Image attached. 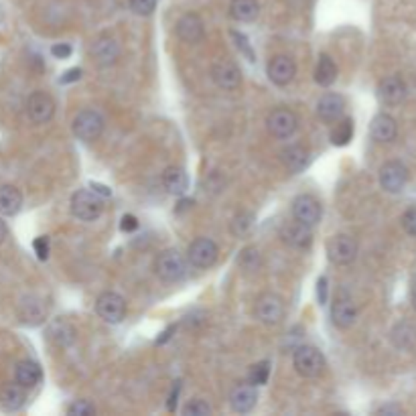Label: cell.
<instances>
[{"mask_svg":"<svg viewBox=\"0 0 416 416\" xmlns=\"http://www.w3.org/2000/svg\"><path fill=\"white\" fill-rule=\"evenodd\" d=\"M293 215H295L298 224L313 228L321 221V206L311 195H298L293 201Z\"/></svg>","mask_w":416,"mask_h":416,"instance_id":"cell-13","label":"cell"},{"mask_svg":"<svg viewBox=\"0 0 416 416\" xmlns=\"http://www.w3.org/2000/svg\"><path fill=\"white\" fill-rule=\"evenodd\" d=\"M156 274L165 282H179L187 274V262L177 250H165L156 260Z\"/></svg>","mask_w":416,"mask_h":416,"instance_id":"cell-5","label":"cell"},{"mask_svg":"<svg viewBox=\"0 0 416 416\" xmlns=\"http://www.w3.org/2000/svg\"><path fill=\"white\" fill-rule=\"evenodd\" d=\"M317 298H319L321 305L327 302V278H325V276H321V278L317 280Z\"/></svg>","mask_w":416,"mask_h":416,"instance_id":"cell-42","label":"cell"},{"mask_svg":"<svg viewBox=\"0 0 416 416\" xmlns=\"http://www.w3.org/2000/svg\"><path fill=\"white\" fill-rule=\"evenodd\" d=\"M260 12L258 0H232L230 2V17L238 23H252Z\"/></svg>","mask_w":416,"mask_h":416,"instance_id":"cell-25","label":"cell"},{"mask_svg":"<svg viewBox=\"0 0 416 416\" xmlns=\"http://www.w3.org/2000/svg\"><path fill=\"white\" fill-rule=\"evenodd\" d=\"M238 264L244 272H256L260 268V254H258V250L256 248H246L239 254Z\"/></svg>","mask_w":416,"mask_h":416,"instance_id":"cell-33","label":"cell"},{"mask_svg":"<svg viewBox=\"0 0 416 416\" xmlns=\"http://www.w3.org/2000/svg\"><path fill=\"white\" fill-rule=\"evenodd\" d=\"M378 98L386 106H396L406 98V86L400 78H386L378 86Z\"/></svg>","mask_w":416,"mask_h":416,"instance_id":"cell-19","label":"cell"},{"mask_svg":"<svg viewBox=\"0 0 416 416\" xmlns=\"http://www.w3.org/2000/svg\"><path fill=\"white\" fill-rule=\"evenodd\" d=\"M209 413H211V408H209L208 402H204V400H193L183 408V415L185 416H208Z\"/></svg>","mask_w":416,"mask_h":416,"instance_id":"cell-37","label":"cell"},{"mask_svg":"<svg viewBox=\"0 0 416 416\" xmlns=\"http://www.w3.org/2000/svg\"><path fill=\"white\" fill-rule=\"evenodd\" d=\"M27 114L35 124H47L55 114V102L45 91H33L27 100Z\"/></svg>","mask_w":416,"mask_h":416,"instance_id":"cell-10","label":"cell"},{"mask_svg":"<svg viewBox=\"0 0 416 416\" xmlns=\"http://www.w3.org/2000/svg\"><path fill=\"white\" fill-rule=\"evenodd\" d=\"M102 130H104V118L96 110H82L73 118V134L84 143L98 141Z\"/></svg>","mask_w":416,"mask_h":416,"instance_id":"cell-4","label":"cell"},{"mask_svg":"<svg viewBox=\"0 0 416 416\" xmlns=\"http://www.w3.org/2000/svg\"><path fill=\"white\" fill-rule=\"evenodd\" d=\"M6 236H8V228H6V224H4V219L0 217V244L6 239Z\"/></svg>","mask_w":416,"mask_h":416,"instance_id":"cell-48","label":"cell"},{"mask_svg":"<svg viewBox=\"0 0 416 416\" xmlns=\"http://www.w3.org/2000/svg\"><path fill=\"white\" fill-rule=\"evenodd\" d=\"M211 80L221 89H238L242 86V71L232 61H217L211 67Z\"/></svg>","mask_w":416,"mask_h":416,"instance_id":"cell-14","label":"cell"},{"mask_svg":"<svg viewBox=\"0 0 416 416\" xmlns=\"http://www.w3.org/2000/svg\"><path fill=\"white\" fill-rule=\"evenodd\" d=\"M352 138H354V120L352 118L341 120V122L331 130V143L337 145V147L347 145Z\"/></svg>","mask_w":416,"mask_h":416,"instance_id":"cell-30","label":"cell"},{"mask_svg":"<svg viewBox=\"0 0 416 416\" xmlns=\"http://www.w3.org/2000/svg\"><path fill=\"white\" fill-rule=\"evenodd\" d=\"M396 132H398L396 120L388 114H378L370 124V134L378 143H392L396 138Z\"/></svg>","mask_w":416,"mask_h":416,"instance_id":"cell-21","label":"cell"},{"mask_svg":"<svg viewBox=\"0 0 416 416\" xmlns=\"http://www.w3.org/2000/svg\"><path fill=\"white\" fill-rule=\"evenodd\" d=\"M258 402V394H256V388L252 384H242V386H236L230 394V406L234 413H239V415H246L250 413Z\"/></svg>","mask_w":416,"mask_h":416,"instance_id":"cell-18","label":"cell"},{"mask_svg":"<svg viewBox=\"0 0 416 416\" xmlns=\"http://www.w3.org/2000/svg\"><path fill=\"white\" fill-rule=\"evenodd\" d=\"M402 226H404V230H406L408 234L416 236V208L408 209V211L404 213V217H402Z\"/></svg>","mask_w":416,"mask_h":416,"instance_id":"cell-41","label":"cell"},{"mask_svg":"<svg viewBox=\"0 0 416 416\" xmlns=\"http://www.w3.org/2000/svg\"><path fill=\"white\" fill-rule=\"evenodd\" d=\"M82 78V69H69L65 73V78H61V84H69V82H75Z\"/></svg>","mask_w":416,"mask_h":416,"instance_id":"cell-44","label":"cell"},{"mask_svg":"<svg viewBox=\"0 0 416 416\" xmlns=\"http://www.w3.org/2000/svg\"><path fill=\"white\" fill-rule=\"evenodd\" d=\"M408 181V169L400 161H388L380 169V185L388 193H398Z\"/></svg>","mask_w":416,"mask_h":416,"instance_id":"cell-12","label":"cell"},{"mask_svg":"<svg viewBox=\"0 0 416 416\" xmlns=\"http://www.w3.org/2000/svg\"><path fill=\"white\" fill-rule=\"evenodd\" d=\"M67 415L69 416H91L96 415V406L88 400H75L67 406Z\"/></svg>","mask_w":416,"mask_h":416,"instance_id":"cell-35","label":"cell"},{"mask_svg":"<svg viewBox=\"0 0 416 416\" xmlns=\"http://www.w3.org/2000/svg\"><path fill=\"white\" fill-rule=\"evenodd\" d=\"M71 53H73V49H71V45H67V43H55V45L51 47V55H53L55 60H67V57H71Z\"/></svg>","mask_w":416,"mask_h":416,"instance_id":"cell-40","label":"cell"},{"mask_svg":"<svg viewBox=\"0 0 416 416\" xmlns=\"http://www.w3.org/2000/svg\"><path fill=\"white\" fill-rule=\"evenodd\" d=\"M128 4H130L132 12L138 17H149L156 8V0H128Z\"/></svg>","mask_w":416,"mask_h":416,"instance_id":"cell-36","label":"cell"},{"mask_svg":"<svg viewBox=\"0 0 416 416\" xmlns=\"http://www.w3.org/2000/svg\"><path fill=\"white\" fill-rule=\"evenodd\" d=\"M402 410L398 408V406H384V408H380L378 410V415H400Z\"/></svg>","mask_w":416,"mask_h":416,"instance_id":"cell-47","label":"cell"},{"mask_svg":"<svg viewBox=\"0 0 416 416\" xmlns=\"http://www.w3.org/2000/svg\"><path fill=\"white\" fill-rule=\"evenodd\" d=\"M256 317L264 325H278L284 317V305L276 295H262L256 300Z\"/></svg>","mask_w":416,"mask_h":416,"instance_id":"cell-15","label":"cell"},{"mask_svg":"<svg viewBox=\"0 0 416 416\" xmlns=\"http://www.w3.org/2000/svg\"><path fill=\"white\" fill-rule=\"evenodd\" d=\"M357 254V244L356 239L347 234H339V236H333L327 242V256L333 264H339V266H345L350 262L356 260Z\"/></svg>","mask_w":416,"mask_h":416,"instance_id":"cell-7","label":"cell"},{"mask_svg":"<svg viewBox=\"0 0 416 416\" xmlns=\"http://www.w3.org/2000/svg\"><path fill=\"white\" fill-rule=\"evenodd\" d=\"M219 250L217 244L209 238H197L189 246V262L195 268H211L217 262Z\"/></svg>","mask_w":416,"mask_h":416,"instance_id":"cell-8","label":"cell"},{"mask_svg":"<svg viewBox=\"0 0 416 416\" xmlns=\"http://www.w3.org/2000/svg\"><path fill=\"white\" fill-rule=\"evenodd\" d=\"M49 335H51V339H53L57 345H69V343L75 339V331H73V327H71L69 323H65V321H55V323L49 327Z\"/></svg>","mask_w":416,"mask_h":416,"instance_id":"cell-31","label":"cell"},{"mask_svg":"<svg viewBox=\"0 0 416 416\" xmlns=\"http://www.w3.org/2000/svg\"><path fill=\"white\" fill-rule=\"evenodd\" d=\"M357 319V307L356 302L350 298V295L339 293L333 305H331V321L333 325L339 329H350Z\"/></svg>","mask_w":416,"mask_h":416,"instance_id":"cell-11","label":"cell"},{"mask_svg":"<svg viewBox=\"0 0 416 416\" xmlns=\"http://www.w3.org/2000/svg\"><path fill=\"white\" fill-rule=\"evenodd\" d=\"M179 390H181V384H179V382H177V386H175V390H173V394H171V398H169V410H175V406H177Z\"/></svg>","mask_w":416,"mask_h":416,"instance_id":"cell-45","label":"cell"},{"mask_svg":"<svg viewBox=\"0 0 416 416\" xmlns=\"http://www.w3.org/2000/svg\"><path fill=\"white\" fill-rule=\"evenodd\" d=\"M268 376H270V363L268 361H260L256 365H252L250 374H248V380L252 386H262L268 382Z\"/></svg>","mask_w":416,"mask_h":416,"instance_id":"cell-34","label":"cell"},{"mask_svg":"<svg viewBox=\"0 0 416 416\" xmlns=\"http://www.w3.org/2000/svg\"><path fill=\"white\" fill-rule=\"evenodd\" d=\"M266 73L274 86L284 88V86H289L295 80V75H297V63L293 61V57H289V55H274L272 60L268 61Z\"/></svg>","mask_w":416,"mask_h":416,"instance_id":"cell-9","label":"cell"},{"mask_svg":"<svg viewBox=\"0 0 416 416\" xmlns=\"http://www.w3.org/2000/svg\"><path fill=\"white\" fill-rule=\"evenodd\" d=\"M43 378V372L39 368V363L30 361V359H23L17 363L15 368V382L21 384L23 388H33L37 386Z\"/></svg>","mask_w":416,"mask_h":416,"instance_id":"cell-23","label":"cell"},{"mask_svg":"<svg viewBox=\"0 0 416 416\" xmlns=\"http://www.w3.org/2000/svg\"><path fill=\"white\" fill-rule=\"evenodd\" d=\"M163 185L165 189L171 193V195H183L187 189H189V179L187 173L179 167H169L165 173H163Z\"/></svg>","mask_w":416,"mask_h":416,"instance_id":"cell-27","label":"cell"},{"mask_svg":"<svg viewBox=\"0 0 416 416\" xmlns=\"http://www.w3.org/2000/svg\"><path fill=\"white\" fill-rule=\"evenodd\" d=\"M21 208H23L21 191L12 185H2L0 187V215H4V217L17 215Z\"/></svg>","mask_w":416,"mask_h":416,"instance_id":"cell-24","label":"cell"},{"mask_svg":"<svg viewBox=\"0 0 416 416\" xmlns=\"http://www.w3.org/2000/svg\"><path fill=\"white\" fill-rule=\"evenodd\" d=\"M96 311H98L102 321L116 325L126 315V300L120 297L118 293H112V291L102 293L96 300Z\"/></svg>","mask_w":416,"mask_h":416,"instance_id":"cell-6","label":"cell"},{"mask_svg":"<svg viewBox=\"0 0 416 416\" xmlns=\"http://www.w3.org/2000/svg\"><path fill=\"white\" fill-rule=\"evenodd\" d=\"M102 209H104V199L91 189H80L71 197V213L82 221L98 219L102 215Z\"/></svg>","mask_w":416,"mask_h":416,"instance_id":"cell-1","label":"cell"},{"mask_svg":"<svg viewBox=\"0 0 416 416\" xmlns=\"http://www.w3.org/2000/svg\"><path fill=\"white\" fill-rule=\"evenodd\" d=\"M89 53H91V57L96 60V63H98L100 67H110V65H114L116 60L120 57V47L112 37L104 35V37H98V39L93 41Z\"/></svg>","mask_w":416,"mask_h":416,"instance_id":"cell-16","label":"cell"},{"mask_svg":"<svg viewBox=\"0 0 416 416\" xmlns=\"http://www.w3.org/2000/svg\"><path fill=\"white\" fill-rule=\"evenodd\" d=\"M335 80H337V65L329 55L323 53L317 61V67H315V82L321 88H329V86L335 84Z\"/></svg>","mask_w":416,"mask_h":416,"instance_id":"cell-29","label":"cell"},{"mask_svg":"<svg viewBox=\"0 0 416 416\" xmlns=\"http://www.w3.org/2000/svg\"><path fill=\"white\" fill-rule=\"evenodd\" d=\"M282 156V163L284 167L291 171V173H300L307 165H309V150L300 145H293L289 149H284L280 152Z\"/></svg>","mask_w":416,"mask_h":416,"instance_id":"cell-26","label":"cell"},{"mask_svg":"<svg viewBox=\"0 0 416 416\" xmlns=\"http://www.w3.org/2000/svg\"><path fill=\"white\" fill-rule=\"evenodd\" d=\"M293 365L302 378H319L325 370V357L317 347L302 345L293 356Z\"/></svg>","mask_w":416,"mask_h":416,"instance_id":"cell-2","label":"cell"},{"mask_svg":"<svg viewBox=\"0 0 416 416\" xmlns=\"http://www.w3.org/2000/svg\"><path fill=\"white\" fill-rule=\"evenodd\" d=\"M33 248L39 256V260H47L49 258V238L47 236H41L33 242Z\"/></svg>","mask_w":416,"mask_h":416,"instance_id":"cell-39","label":"cell"},{"mask_svg":"<svg viewBox=\"0 0 416 416\" xmlns=\"http://www.w3.org/2000/svg\"><path fill=\"white\" fill-rule=\"evenodd\" d=\"M136 228H138V221H136L134 215H124V217H122V224H120V230H122V232H132V230H136Z\"/></svg>","mask_w":416,"mask_h":416,"instance_id":"cell-43","label":"cell"},{"mask_svg":"<svg viewBox=\"0 0 416 416\" xmlns=\"http://www.w3.org/2000/svg\"><path fill=\"white\" fill-rule=\"evenodd\" d=\"M343 110H345V100L339 93H325L317 102V114H319V118L325 120V122L339 120L343 116Z\"/></svg>","mask_w":416,"mask_h":416,"instance_id":"cell-20","label":"cell"},{"mask_svg":"<svg viewBox=\"0 0 416 416\" xmlns=\"http://www.w3.org/2000/svg\"><path fill=\"white\" fill-rule=\"evenodd\" d=\"M91 191H96V193H98V195H100L102 199L110 195V191H108V189H106L104 185H98V183H93V185H91Z\"/></svg>","mask_w":416,"mask_h":416,"instance_id":"cell-46","label":"cell"},{"mask_svg":"<svg viewBox=\"0 0 416 416\" xmlns=\"http://www.w3.org/2000/svg\"><path fill=\"white\" fill-rule=\"evenodd\" d=\"M280 238L284 244L293 246V248H309L311 242H313V236H311V228L309 226H302V224H291V226H284L282 232H280Z\"/></svg>","mask_w":416,"mask_h":416,"instance_id":"cell-22","label":"cell"},{"mask_svg":"<svg viewBox=\"0 0 416 416\" xmlns=\"http://www.w3.org/2000/svg\"><path fill=\"white\" fill-rule=\"evenodd\" d=\"M27 396H25V388L21 384H4L0 390V404L6 410H19L25 404Z\"/></svg>","mask_w":416,"mask_h":416,"instance_id":"cell-28","label":"cell"},{"mask_svg":"<svg viewBox=\"0 0 416 416\" xmlns=\"http://www.w3.org/2000/svg\"><path fill=\"white\" fill-rule=\"evenodd\" d=\"M252 226H254V213H250V211H242L238 213L236 217H234V221H232V234L234 236H246L250 230H252Z\"/></svg>","mask_w":416,"mask_h":416,"instance_id":"cell-32","label":"cell"},{"mask_svg":"<svg viewBox=\"0 0 416 416\" xmlns=\"http://www.w3.org/2000/svg\"><path fill=\"white\" fill-rule=\"evenodd\" d=\"M206 35V27L199 15L187 12L177 21V37L185 43H199Z\"/></svg>","mask_w":416,"mask_h":416,"instance_id":"cell-17","label":"cell"},{"mask_svg":"<svg viewBox=\"0 0 416 416\" xmlns=\"http://www.w3.org/2000/svg\"><path fill=\"white\" fill-rule=\"evenodd\" d=\"M232 37L236 39V45H238V49L248 57V61H254V53H252V47H250V43H248V39H246V35H242V33H232Z\"/></svg>","mask_w":416,"mask_h":416,"instance_id":"cell-38","label":"cell"},{"mask_svg":"<svg viewBox=\"0 0 416 416\" xmlns=\"http://www.w3.org/2000/svg\"><path fill=\"white\" fill-rule=\"evenodd\" d=\"M413 302H415V307H416V287L413 289Z\"/></svg>","mask_w":416,"mask_h":416,"instance_id":"cell-49","label":"cell"},{"mask_svg":"<svg viewBox=\"0 0 416 416\" xmlns=\"http://www.w3.org/2000/svg\"><path fill=\"white\" fill-rule=\"evenodd\" d=\"M268 132L278 138V141H287L291 138L298 128V118L297 114L289 108H276L270 112V116L266 120Z\"/></svg>","mask_w":416,"mask_h":416,"instance_id":"cell-3","label":"cell"}]
</instances>
